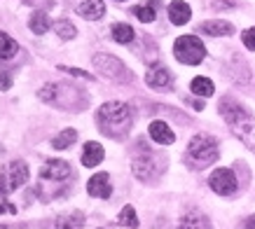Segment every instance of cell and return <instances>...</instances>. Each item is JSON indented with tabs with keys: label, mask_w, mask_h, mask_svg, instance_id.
<instances>
[{
	"label": "cell",
	"mask_w": 255,
	"mask_h": 229,
	"mask_svg": "<svg viewBox=\"0 0 255 229\" xmlns=\"http://www.w3.org/2000/svg\"><path fill=\"white\" fill-rule=\"evenodd\" d=\"M96 124L99 129L106 133V136L115 138V140H122L127 138V133L131 131L133 124V110L127 103H120V101H108L99 108L96 113Z\"/></svg>",
	"instance_id": "6da1fadb"
},
{
	"label": "cell",
	"mask_w": 255,
	"mask_h": 229,
	"mask_svg": "<svg viewBox=\"0 0 255 229\" xmlns=\"http://www.w3.org/2000/svg\"><path fill=\"white\" fill-rule=\"evenodd\" d=\"M220 114H223L225 122L230 124L234 136L239 138L248 150L255 152V119L251 117L246 108L232 99H223L220 101Z\"/></svg>",
	"instance_id": "7a4b0ae2"
},
{
	"label": "cell",
	"mask_w": 255,
	"mask_h": 229,
	"mask_svg": "<svg viewBox=\"0 0 255 229\" xmlns=\"http://www.w3.org/2000/svg\"><path fill=\"white\" fill-rule=\"evenodd\" d=\"M218 140L209 133H197L190 138L187 143V159L192 161L194 166H209L218 159Z\"/></svg>",
	"instance_id": "3957f363"
},
{
	"label": "cell",
	"mask_w": 255,
	"mask_h": 229,
	"mask_svg": "<svg viewBox=\"0 0 255 229\" xmlns=\"http://www.w3.org/2000/svg\"><path fill=\"white\" fill-rule=\"evenodd\" d=\"M173 56L185 66H199L206 59V47L197 35H180L173 42Z\"/></svg>",
	"instance_id": "277c9868"
},
{
	"label": "cell",
	"mask_w": 255,
	"mask_h": 229,
	"mask_svg": "<svg viewBox=\"0 0 255 229\" xmlns=\"http://www.w3.org/2000/svg\"><path fill=\"white\" fill-rule=\"evenodd\" d=\"M94 68L99 70V75L108 77V80H113V82L129 84L133 80L131 70L127 68L117 56H113V54H96V56H94Z\"/></svg>",
	"instance_id": "5b68a950"
},
{
	"label": "cell",
	"mask_w": 255,
	"mask_h": 229,
	"mask_svg": "<svg viewBox=\"0 0 255 229\" xmlns=\"http://www.w3.org/2000/svg\"><path fill=\"white\" fill-rule=\"evenodd\" d=\"M131 173L133 178H138L140 183H155L159 173H162V166L155 159V154L150 152L147 147L140 145V152L131 159Z\"/></svg>",
	"instance_id": "8992f818"
},
{
	"label": "cell",
	"mask_w": 255,
	"mask_h": 229,
	"mask_svg": "<svg viewBox=\"0 0 255 229\" xmlns=\"http://www.w3.org/2000/svg\"><path fill=\"white\" fill-rule=\"evenodd\" d=\"M209 187L218 197H232L239 190V180H237L232 168H216L209 176Z\"/></svg>",
	"instance_id": "52a82bcc"
},
{
	"label": "cell",
	"mask_w": 255,
	"mask_h": 229,
	"mask_svg": "<svg viewBox=\"0 0 255 229\" xmlns=\"http://www.w3.org/2000/svg\"><path fill=\"white\" fill-rule=\"evenodd\" d=\"M70 176V164L63 159H47L40 168V180L45 183H61Z\"/></svg>",
	"instance_id": "ba28073f"
},
{
	"label": "cell",
	"mask_w": 255,
	"mask_h": 229,
	"mask_svg": "<svg viewBox=\"0 0 255 229\" xmlns=\"http://www.w3.org/2000/svg\"><path fill=\"white\" fill-rule=\"evenodd\" d=\"M87 192H89V197L94 199H108L113 194V185H110V176L106 171H99V173H94L89 178V183H87Z\"/></svg>",
	"instance_id": "9c48e42d"
},
{
	"label": "cell",
	"mask_w": 255,
	"mask_h": 229,
	"mask_svg": "<svg viewBox=\"0 0 255 229\" xmlns=\"http://www.w3.org/2000/svg\"><path fill=\"white\" fill-rule=\"evenodd\" d=\"M7 183H9V192L19 190L28 183V164L21 159H14L7 168Z\"/></svg>",
	"instance_id": "30bf717a"
},
{
	"label": "cell",
	"mask_w": 255,
	"mask_h": 229,
	"mask_svg": "<svg viewBox=\"0 0 255 229\" xmlns=\"http://www.w3.org/2000/svg\"><path fill=\"white\" fill-rule=\"evenodd\" d=\"M178 229H213V225H211L209 215L201 213L199 208H190V211L180 218Z\"/></svg>",
	"instance_id": "8fae6325"
},
{
	"label": "cell",
	"mask_w": 255,
	"mask_h": 229,
	"mask_svg": "<svg viewBox=\"0 0 255 229\" xmlns=\"http://www.w3.org/2000/svg\"><path fill=\"white\" fill-rule=\"evenodd\" d=\"M147 133H150V138L155 140L157 145H171V143H176V133H173V129H171L166 122H162V119L150 122Z\"/></svg>",
	"instance_id": "7c38bea8"
},
{
	"label": "cell",
	"mask_w": 255,
	"mask_h": 229,
	"mask_svg": "<svg viewBox=\"0 0 255 229\" xmlns=\"http://www.w3.org/2000/svg\"><path fill=\"white\" fill-rule=\"evenodd\" d=\"M145 82L150 89H169L173 84V77H171V73L164 66H152L145 73Z\"/></svg>",
	"instance_id": "4fadbf2b"
},
{
	"label": "cell",
	"mask_w": 255,
	"mask_h": 229,
	"mask_svg": "<svg viewBox=\"0 0 255 229\" xmlns=\"http://www.w3.org/2000/svg\"><path fill=\"white\" fill-rule=\"evenodd\" d=\"M103 157H106V150H103L101 143H96V140L85 143V147H82V166L96 168L103 161Z\"/></svg>",
	"instance_id": "5bb4252c"
},
{
	"label": "cell",
	"mask_w": 255,
	"mask_h": 229,
	"mask_svg": "<svg viewBox=\"0 0 255 229\" xmlns=\"http://www.w3.org/2000/svg\"><path fill=\"white\" fill-rule=\"evenodd\" d=\"M54 229H85V213L66 211L54 220Z\"/></svg>",
	"instance_id": "9a60e30c"
},
{
	"label": "cell",
	"mask_w": 255,
	"mask_h": 229,
	"mask_svg": "<svg viewBox=\"0 0 255 229\" xmlns=\"http://www.w3.org/2000/svg\"><path fill=\"white\" fill-rule=\"evenodd\" d=\"M190 16H192V9L187 5L185 0H173L169 5V19L171 23H176V26H185L190 21Z\"/></svg>",
	"instance_id": "2e32d148"
},
{
	"label": "cell",
	"mask_w": 255,
	"mask_h": 229,
	"mask_svg": "<svg viewBox=\"0 0 255 229\" xmlns=\"http://www.w3.org/2000/svg\"><path fill=\"white\" fill-rule=\"evenodd\" d=\"M78 14L96 21V19H101L106 14V2L103 0H85L82 5H78Z\"/></svg>",
	"instance_id": "e0dca14e"
},
{
	"label": "cell",
	"mask_w": 255,
	"mask_h": 229,
	"mask_svg": "<svg viewBox=\"0 0 255 229\" xmlns=\"http://www.w3.org/2000/svg\"><path fill=\"white\" fill-rule=\"evenodd\" d=\"M201 31L209 33V35H216V38H223V35H232L234 26L230 21H220V19H216V21H204L201 23Z\"/></svg>",
	"instance_id": "ac0fdd59"
},
{
	"label": "cell",
	"mask_w": 255,
	"mask_h": 229,
	"mask_svg": "<svg viewBox=\"0 0 255 229\" xmlns=\"http://www.w3.org/2000/svg\"><path fill=\"white\" fill-rule=\"evenodd\" d=\"M190 89H192L194 96H201V99H209V96H213V92H216V84L211 82V77H194L192 82H190Z\"/></svg>",
	"instance_id": "d6986e66"
},
{
	"label": "cell",
	"mask_w": 255,
	"mask_h": 229,
	"mask_svg": "<svg viewBox=\"0 0 255 229\" xmlns=\"http://www.w3.org/2000/svg\"><path fill=\"white\" fill-rule=\"evenodd\" d=\"M49 16L45 14V12H33L31 19H28V28H31L35 35H42V33L49 31Z\"/></svg>",
	"instance_id": "ffe728a7"
},
{
	"label": "cell",
	"mask_w": 255,
	"mask_h": 229,
	"mask_svg": "<svg viewBox=\"0 0 255 229\" xmlns=\"http://www.w3.org/2000/svg\"><path fill=\"white\" fill-rule=\"evenodd\" d=\"M113 38H115V42H120V45H129V42L136 38V33H133V28L129 23H115V26H113Z\"/></svg>",
	"instance_id": "44dd1931"
},
{
	"label": "cell",
	"mask_w": 255,
	"mask_h": 229,
	"mask_svg": "<svg viewBox=\"0 0 255 229\" xmlns=\"http://www.w3.org/2000/svg\"><path fill=\"white\" fill-rule=\"evenodd\" d=\"M75 140H78V131L75 129H63L59 136H54L52 147H54V150H66V147H70Z\"/></svg>",
	"instance_id": "7402d4cb"
},
{
	"label": "cell",
	"mask_w": 255,
	"mask_h": 229,
	"mask_svg": "<svg viewBox=\"0 0 255 229\" xmlns=\"http://www.w3.org/2000/svg\"><path fill=\"white\" fill-rule=\"evenodd\" d=\"M117 222H120L122 227H127V229H136L138 227V215H136V208L124 206L122 211H120V215H117Z\"/></svg>",
	"instance_id": "603a6c76"
},
{
	"label": "cell",
	"mask_w": 255,
	"mask_h": 229,
	"mask_svg": "<svg viewBox=\"0 0 255 229\" xmlns=\"http://www.w3.org/2000/svg\"><path fill=\"white\" fill-rule=\"evenodd\" d=\"M16 52H19L16 40H12L7 33H0V59H12Z\"/></svg>",
	"instance_id": "cb8c5ba5"
},
{
	"label": "cell",
	"mask_w": 255,
	"mask_h": 229,
	"mask_svg": "<svg viewBox=\"0 0 255 229\" xmlns=\"http://www.w3.org/2000/svg\"><path fill=\"white\" fill-rule=\"evenodd\" d=\"M54 33L61 40H73L78 35V28H75L68 19H59V21H54Z\"/></svg>",
	"instance_id": "d4e9b609"
},
{
	"label": "cell",
	"mask_w": 255,
	"mask_h": 229,
	"mask_svg": "<svg viewBox=\"0 0 255 229\" xmlns=\"http://www.w3.org/2000/svg\"><path fill=\"white\" fill-rule=\"evenodd\" d=\"M133 14L138 16L143 23H152L155 21V16H157V12H155L152 5H138V7H133Z\"/></svg>",
	"instance_id": "484cf974"
},
{
	"label": "cell",
	"mask_w": 255,
	"mask_h": 229,
	"mask_svg": "<svg viewBox=\"0 0 255 229\" xmlns=\"http://www.w3.org/2000/svg\"><path fill=\"white\" fill-rule=\"evenodd\" d=\"M241 40H244V47H246V49L255 52V26L253 28H246V31L241 33Z\"/></svg>",
	"instance_id": "4316f807"
},
{
	"label": "cell",
	"mask_w": 255,
	"mask_h": 229,
	"mask_svg": "<svg viewBox=\"0 0 255 229\" xmlns=\"http://www.w3.org/2000/svg\"><path fill=\"white\" fill-rule=\"evenodd\" d=\"M59 70H63V73H68V75H75V77H85V80H94L87 70H78V68H68V66H59Z\"/></svg>",
	"instance_id": "83f0119b"
},
{
	"label": "cell",
	"mask_w": 255,
	"mask_h": 229,
	"mask_svg": "<svg viewBox=\"0 0 255 229\" xmlns=\"http://www.w3.org/2000/svg\"><path fill=\"white\" fill-rule=\"evenodd\" d=\"M7 89H12V77L0 70V92H7Z\"/></svg>",
	"instance_id": "f1b7e54d"
},
{
	"label": "cell",
	"mask_w": 255,
	"mask_h": 229,
	"mask_svg": "<svg viewBox=\"0 0 255 229\" xmlns=\"http://www.w3.org/2000/svg\"><path fill=\"white\" fill-rule=\"evenodd\" d=\"M0 213H16V206L9 201H0Z\"/></svg>",
	"instance_id": "f546056e"
},
{
	"label": "cell",
	"mask_w": 255,
	"mask_h": 229,
	"mask_svg": "<svg viewBox=\"0 0 255 229\" xmlns=\"http://www.w3.org/2000/svg\"><path fill=\"white\" fill-rule=\"evenodd\" d=\"M5 194H9V183L7 178H5V173L0 176V197H5Z\"/></svg>",
	"instance_id": "4dcf8cb0"
},
{
	"label": "cell",
	"mask_w": 255,
	"mask_h": 229,
	"mask_svg": "<svg viewBox=\"0 0 255 229\" xmlns=\"http://www.w3.org/2000/svg\"><path fill=\"white\" fill-rule=\"evenodd\" d=\"M244 229H255V215H251V218L244 222Z\"/></svg>",
	"instance_id": "1f68e13d"
},
{
	"label": "cell",
	"mask_w": 255,
	"mask_h": 229,
	"mask_svg": "<svg viewBox=\"0 0 255 229\" xmlns=\"http://www.w3.org/2000/svg\"><path fill=\"white\" fill-rule=\"evenodd\" d=\"M0 229H28L26 225H0Z\"/></svg>",
	"instance_id": "d6a6232c"
}]
</instances>
